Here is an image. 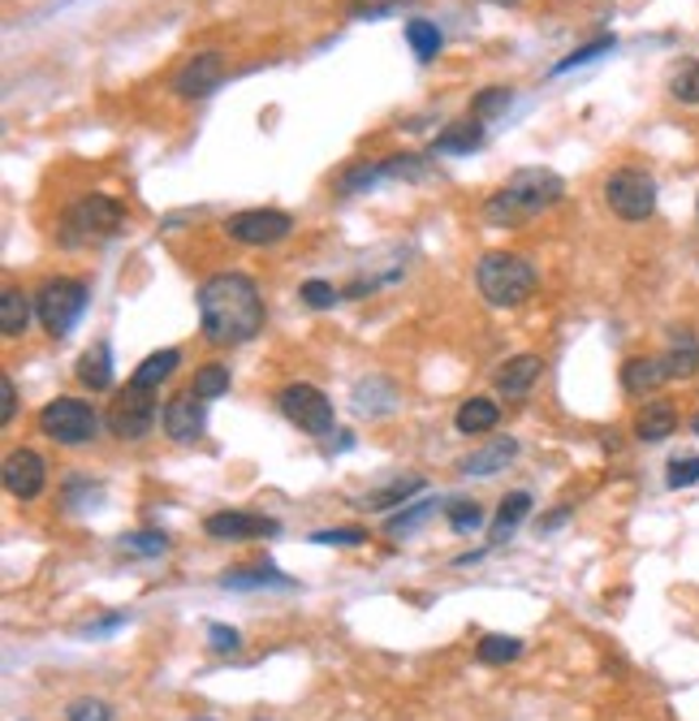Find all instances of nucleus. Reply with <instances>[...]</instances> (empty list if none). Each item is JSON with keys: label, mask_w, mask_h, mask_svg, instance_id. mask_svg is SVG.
<instances>
[{"label": "nucleus", "mask_w": 699, "mask_h": 721, "mask_svg": "<svg viewBox=\"0 0 699 721\" xmlns=\"http://www.w3.org/2000/svg\"><path fill=\"white\" fill-rule=\"evenodd\" d=\"M199 328L212 346H242L264 328V294L246 273H216L199 285Z\"/></svg>", "instance_id": "nucleus-1"}, {"label": "nucleus", "mask_w": 699, "mask_h": 721, "mask_svg": "<svg viewBox=\"0 0 699 721\" xmlns=\"http://www.w3.org/2000/svg\"><path fill=\"white\" fill-rule=\"evenodd\" d=\"M561 195H566L561 173H553V169H544V164H527V169H518V173L505 177L502 191L488 195V203H484V221H488L493 230H518L523 221H531V216L548 212L553 203H561Z\"/></svg>", "instance_id": "nucleus-2"}, {"label": "nucleus", "mask_w": 699, "mask_h": 721, "mask_svg": "<svg viewBox=\"0 0 699 721\" xmlns=\"http://www.w3.org/2000/svg\"><path fill=\"white\" fill-rule=\"evenodd\" d=\"M536 281L540 277H536L531 260H523L514 251H488L479 260V268H475V285H479L484 303H493V307H518V303H527L536 294Z\"/></svg>", "instance_id": "nucleus-3"}, {"label": "nucleus", "mask_w": 699, "mask_h": 721, "mask_svg": "<svg viewBox=\"0 0 699 721\" xmlns=\"http://www.w3.org/2000/svg\"><path fill=\"white\" fill-rule=\"evenodd\" d=\"M125 221V207L109 195H82L65 207L61 216V242L65 246H82V242H100V238H113Z\"/></svg>", "instance_id": "nucleus-4"}, {"label": "nucleus", "mask_w": 699, "mask_h": 721, "mask_svg": "<svg viewBox=\"0 0 699 721\" xmlns=\"http://www.w3.org/2000/svg\"><path fill=\"white\" fill-rule=\"evenodd\" d=\"M87 303H91L87 281L52 277V281H43V290L36 294V316H39V324L52 333V337H65V333L82 321Z\"/></svg>", "instance_id": "nucleus-5"}, {"label": "nucleus", "mask_w": 699, "mask_h": 721, "mask_svg": "<svg viewBox=\"0 0 699 721\" xmlns=\"http://www.w3.org/2000/svg\"><path fill=\"white\" fill-rule=\"evenodd\" d=\"M39 433L57 445H87L100 433V415L82 398H52L39 410Z\"/></svg>", "instance_id": "nucleus-6"}, {"label": "nucleus", "mask_w": 699, "mask_h": 721, "mask_svg": "<svg viewBox=\"0 0 699 721\" xmlns=\"http://www.w3.org/2000/svg\"><path fill=\"white\" fill-rule=\"evenodd\" d=\"M605 203H609L614 216L630 221V225L648 221L657 212V182H652V173H644V169H618V173H609L605 177Z\"/></svg>", "instance_id": "nucleus-7"}, {"label": "nucleus", "mask_w": 699, "mask_h": 721, "mask_svg": "<svg viewBox=\"0 0 699 721\" xmlns=\"http://www.w3.org/2000/svg\"><path fill=\"white\" fill-rule=\"evenodd\" d=\"M276 406H281V415H285V419H290L298 433H307V437H328V433H333V424H337L333 402L324 398L315 385H307V380L285 385V389L276 394Z\"/></svg>", "instance_id": "nucleus-8"}, {"label": "nucleus", "mask_w": 699, "mask_h": 721, "mask_svg": "<svg viewBox=\"0 0 699 721\" xmlns=\"http://www.w3.org/2000/svg\"><path fill=\"white\" fill-rule=\"evenodd\" d=\"M225 230H230V238L246 242V246H272V242L294 234V216L281 207H246L225 221Z\"/></svg>", "instance_id": "nucleus-9"}, {"label": "nucleus", "mask_w": 699, "mask_h": 721, "mask_svg": "<svg viewBox=\"0 0 699 721\" xmlns=\"http://www.w3.org/2000/svg\"><path fill=\"white\" fill-rule=\"evenodd\" d=\"M155 428V402L148 398V389H125L121 398L109 406V433L121 441H143Z\"/></svg>", "instance_id": "nucleus-10"}, {"label": "nucleus", "mask_w": 699, "mask_h": 721, "mask_svg": "<svg viewBox=\"0 0 699 721\" xmlns=\"http://www.w3.org/2000/svg\"><path fill=\"white\" fill-rule=\"evenodd\" d=\"M160 424H164V437H169V441H178V445L199 441L203 428H207V398H199L194 389L178 394V398H169L164 402Z\"/></svg>", "instance_id": "nucleus-11"}, {"label": "nucleus", "mask_w": 699, "mask_h": 721, "mask_svg": "<svg viewBox=\"0 0 699 721\" xmlns=\"http://www.w3.org/2000/svg\"><path fill=\"white\" fill-rule=\"evenodd\" d=\"M221 82H225V57H221V52H194L191 61L178 70L173 91H178L182 100H203V95H212Z\"/></svg>", "instance_id": "nucleus-12"}, {"label": "nucleus", "mask_w": 699, "mask_h": 721, "mask_svg": "<svg viewBox=\"0 0 699 721\" xmlns=\"http://www.w3.org/2000/svg\"><path fill=\"white\" fill-rule=\"evenodd\" d=\"M43 484H48V463L39 458L36 449H13L4 458V488H9V497L36 501L43 492Z\"/></svg>", "instance_id": "nucleus-13"}, {"label": "nucleus", "mask_w": 699, "mask_h": 721, "mask_svg": "<svg viewBox=\"0 0 699 721\" xmlns=\"http://www.w3.org/2000/svg\"><path fill=\"white\" fill-rule=\"evenodd\" d=\"M203 531L212 540H260V536H276L281 522L264 519V515H246V510H221V515H207Z\"/></svg>", "instance_id": "nucleus-14"}, {"label": "nucleus", "mask_w": 699, "mask_h": 721, "mask_svg": "<svg viewBox=\"0 0 699 721\" xmlns=\"http://www.w3.org/2000/svg\"><path fill=\"white\" fill-rule=\"evenodd\" d=\"M665 372H669V380H691L699 372V337L687 328V324H678V328H669V346H665Z\"/></svg>", "instance_id": "nucleus-15"}, {"label": "nucleus", "mask_w": 699, "mask_h": 721, "mask_svg": "<svg viewBox=\"0 0 699 721\" xmlns=\"http://www.w3.org/2000/svg\"><path fill=\"white\" fill-rule=\"evenodd\" d=\"M665 380H669V372H665V359H660V355H635V359L621 363V389L635 394V398L657 394Z\"/></svg>", "instance_id": "nucleus-16"}, {"label": "nucleus", "mask_w": 699, "mask_h": 721, "mask_svg": "<svg viewBox=\"0 0 699 721\" xmlns=\"http://www.w3.org/2000/svg\"><path fill=\"white\" fill-rule=\"evenodd\" d=\"M74 376L91 389V394L113 389V351H109V342H91V346L78 355Z\"/></svg>", "instance_id": "nucleus-17"}, {"label": "nucleus", "mask_w": 699, "mask_h": 721, "mask_svg": "<svg viewBox=\"0 0 699 721\" xmlns=\"http://www.w3.org/2000/svg\"><path fill=\"white\" fill-rule=\"evenodd\" d=\"M479 143H484V121L479 118L454 121L449 130H440L432 139V156H470Z\"/></svg>", "instance_id": "nucleus-18"}, {"label": "nucleus", "mask_w": 699, "mask_h": 721, "mask_svg": "<svg viewBox=\"0 0 699 721\" xmlns=\"http://www.w3.org/2000/svg\"><path fill=\"white\" fill-rule=\"evenodd\" d=\"M678 433V410L669 406V402H648L639 415H635V437L644 445H660L665 437H673Z\"/></svg>", "instance_id": "nucleus-19"}, {"label": "nucleus", "mask_w": 699, "mask_h": 721, "mask_svg": "<svg viewBox=\"0 0 699 721\" xmlns=\"http://www.w3.org/2000/svg\"><path fill=\"white\" fill-rule=\"evenodd\" d=\"M540 367H544L540 355H514V359L497 372V394H502V398H523V394L540 380Z\"/></svg>", "instance_id": "nucleus-20"}, {"label": "nucleus", "mask_w": 699, "mask_h": 721, "mask_svg": "<svg viewBox=\"0 0 699 721\" xmlns=\"http://www.w3.org/2000/svg\"><path fill=\"white\" fill-rule=\"evenodd\" d=\"M221 588H233V592H260V588H281V592H290L294 588V579L290 575H281L276 566H242V570H230V575H221Z\"/></svg>", "instance_id": "nucleus-21"}, {"label": "nucleus", "mask_w": 699, "mask_h": 721, "mask_svg": "<svg viewBox=\"0 0 699 721\" xmlns=\"http://www.w3.org/2000/svg\"><path fill=\"white\" fill-rule=\"evenodd\" d=\"M514 458H518V441H514V437H497L493 445H484V449L466 454L463 471H466V476H497V471H502V467H509Z\"/></svg>", "instance_id": "nucleus-22"}, {"label": "nucleus", "mask_w": 699, "mask_h": 721, "mask_svg": "<svg viewBox=\"0 0 699 721\" xmlns=\"http://www.w3.org/2000/svg\"><path fill=\"white\" fill-rule=\"evenodd\" d=\"M354 406L363 410V415H393L397 410V385L385 380V376H367V380H358L354 385Z\"/></svg>", "instance_id": "nucleus-23"}, {"label": "nucleus", "mask_w": 699, "mask_h": 721, "mask_svg": "<svg viewBox=\"0 0 699 721\" xmlns=\"http://www.w3.org/2000/svg\"><path fill=\"white\" fill-rule=\"evenodd\" d=\"M178 363H182V351H155L148 359L134 367V376H130V389H160L173 372H178Z\"/></svg>", "instance_id": "nucleus-24"}, {"label": "nucleus", "mask_w": 699, "mask_h": 721, "mask_svg": "<svg viewBox=\"0 0 699 721\" xmlns=\"http://www.w3.org/2000/svg\"><path fill=\"white\" fill-rule=\"evenodd\" d=\"M497 419H502V406L493 398H466L458 406V415H454V428L470 437V433H493L497 428Z\"/></svg>", "instance_id": "nucleus-25"}, {"label": "nucleus", "mask_w": 699, "mask_h": 721, "mask_svg": "<svg viewBox=\"0 0 699 721\" xmlns=\"http://www.w3.org/2000/svg\"><path fill=\"white\" fill-rule=\"evenodd\" d=\"M27 324H31V298L18 285H4L0 290V333L4 337H22Z\"/></svg>", "instance_id": "nucleus-26"}, {"label": "nucleus", "mask_w": 699, "mask_h": 721, "mask_svg": "<svg viewBox=\"0 0 699 721\" xmlns=\"http://www.w3.org/2000/svg\"><path fill=\"white\" fill-rule=\"evenodd\" d=\"M415 492H424V480H419V476H402V480H393V484H385V488H376V492H367L358 506H363V510H393V506L411 501Z\"/></svg>", "instance_id": "nucleus-27"}, {"label": "nucleus", "mask_w": 699, "mask_h": 721, "mask_svg": "<svg viewBox=\"0 0 699 721\" xmlns=\"http://www.w3.org/2000/svg\"><path fill=\"white\" fill-rule=\"evenodd\" d=\"M381 182H388V169H385V161H376V164H350L346 173L337 177V195H363V191H376Z\"/></svg>", "instance_id": "nucleus-28"}, {"label": "nucleus", "mask_w": 699, "mask_h": 721, "mask_svg": "<svg viewBox=\"0 0 699 721\" xmlns=\"http://www.w3.org/2000/svg\"><path fill=\"white\" fill-rule=\"evenodd\" d=\"M406 43H411V52H415L419 61H436L440 48H445V35H440L436 22H427V18H411V22H406Z\"/></svg>", "instance_id": "nucleus-29"}, {"label": "nucleus", "mask_w": 699, "mask_h": 721, "mask_svg": "<svg viewBox=\"0 0 699 721\" xmlns=\"http://www.w3.org/2000/svg\"><path fill=\"white\" fill-rule=\"evenodd\" d=\"M527 515H531V492H509L502 501V510H497V522H493V545L509 540V531L527 519Z\"/></svg>", "instance_id": "nucleus-30"}, {"label": "nucleus", "mask_w": 699, "mask_h": 721, "mask_svg": "<svg viewBox=\"0 0 699 721\" xmlns=\"http://www.w3.org/2000/svg\"><path fill=\"white\" fill-rule=\"evenodd\" d=\"M475 657L484 666H509V661L523 657V640H514V636H484L479 648H475Z\"/></svg>", "instance_id": "nucleus-31"}, {"label": "nucleus", "mask_w": 699, "mask_h": 721, "mask_svg": "<svg viewBox=\"0 0 699 721\" xmlns=\"http://www.w3.org/2000/svg\"><path fill=\"white\" fill-rule=\"evenodd\" d=\"M669 95L678 104H699V61H678L669 70Z\"/></svg>", "instance_id": "nucleus-32"}, {"label": "nucleus", "mask_w": 699, "mask_h": 721, "mask_svg": "<svg viewBox=\"0 0 699 721\" xmlns=\"http://www.w3.org/2000/svg\"><path fill=\"white\" fill-rule=\"evenodd\" d=\"M432 510H436V497H419V501L402 506V510L388 519V536H411L415 527H424V522L432 519Z\"/></svg>", "instance_id": "nucleus-33"}, {"label": "nucleus", "mask_w": 699, "mask_h": 721, "mask_svg": "<svg viewBox=\"0 0 699 721\" xmlns=\"http://www.w3.org/2000/svg\"><path fill=\"white\" fill-rule=\"evenodd\" d=\"M194 394H199V398H225V394H230V367H225V363H207V367H199V372H194V385H191Z\"/></svg>", "instance_id": "nucleus-34"}, {"label": "nucleus", "mask_w": 699, "mask_h": 721, "mask_svg": "<svg viewBox=\"0 0 699 721\" xmlns=\"http://www.w3.org/2000/svg\"><path fill=\"white\" fill-rule=\"evenodd\" d=\"M116 549L130 554V558H160L169 549V536L164 531H130V536L116 540Z\"/></svg>", "instance_id": "nucleus-35"}, {"label": "nucleus", "mask_w": 699, "mask_h": 721, "mask_svg": "<svg viewBox=\"0 0 699 721\" xmlns=\"http://www.w3.org/2000/svg\"><path fill=\"white\" fill-rule=\"evenodd\" d=\"M509 104H514V91H509V87H484V91L470 100V118H479V121L505 118Z\"/></svg>", "instance_id": "nucleus-36"}, {"label": "nucleus", "mask_w": 699, "mask_h": 721, "mask_svg": "<svg viewBox=\"0 0 699 721\" xmlns=\"http://www.w3.org/2000/svg\"><path fill=\"white\" fill-rule=\"evenodd\" d=\"M614 48H618V40H614V35H600V40L582 43L579 52H570L566 61H557V65H553V74H570V70H579V65L596 61V57H605V52H614Z\"/></svg>", "instance_id": "nucleus-37"}, {"label": "nucleus", "mask_w": 699, "mask_h": 721, "mask_svg": "<svg viewBox=\"0 0 699 721\" xmlns=\"http://www.w3.org/2000/svg\"><path fill=\"white\" fill-rule=\"evenodd\" d=\"M445 515H449V527H454V531H463V536H470V531L484 522V510H479V501H466V497H454V501H445Z\"/></svg>", "instance_id": "nucleus-38"}, {"label": "nucleus", "mask_w": 699, "mask_h": 721, "mask_svg": "<svg viewBox=\"0 0 699 721\" xmlns=\"http://www.w3.org/2000/svg\"><path fill=\"white\" fill-rule=\"evenodd\" d=\"M298 298H303V303H307L311 312H328V307H333V303H337V298H342V294H337V290H333V281H320V277H311V281H303V285H298Z\"/></svg>", "instance_id": "nucleus-39"}, {"label": "nucleus", "mask_w": 699, "mask_h": 721, "mask_svg": "<svg viewBox=\"0 0 699 721\" xmlns=\"http://www.w3.org/2000/svg\"><path fill=\"white\" fill-rule=\"evenodd\" d=\"M385 169H388V177H402V182H424L427 177V161L424 156H415V152H397V156H388Z\"/></svg>", "instance_id": "nucleus-40"}, {"label": "nucleus", "mask_w": 699, "mask_h": 721, "mask_svg": "<svg viewBox=\"0 0 699 721\" xmlns=\"http://www.w3.org/2000/svg\"><path fill=\"white\" fill-rule=\"evenodd\" d=\"M665 484L678 492V488H691L699 484V454H682V458H673L669 463V471H665Z\"/></svg>", "instance_id": "nucleus-41"}, {"label": "nucleus", "mask_w": 699, "mask_h": 721, "mask_svg": "<svg viewBox=\"0 0 699 721\" xmlns=\"http://www.w3.org/2000/svg\"><path fill=\"white\" fill-rule=\"evenodd\" d=\"M65 721H113V709H109L104 700L82 695V700H74V704L65 709Z\"/></svg>", "instance_id": "nucleus-42"}, {"label": "nucleus", "mask_w": 699, "mask_h": 721, "mask_svg": "<svg viewBox=\"0 0 699 721\" xmlns=\"http://www.w3.org/2000/svg\"><path fill=\"white\" fill-rule=\"evenodd\" d=\"M311 545H363L367 531L363 527H324V531H311Z\"/></svg>", "instance_id": "nucleus-43"}, {"label": "nucleus", "mask_w": 699, "mask_h": 721, "mask_svg": "<svg viewBox=\"0 0 699 721\" xmlns=\"http://www.w3.org/2000/svg\"><path fill=\"white\" fill-rule=\"evenodd\" d=\"M207 643H212V652H237V648H242V636H237L233 627H225V622H212V627H207Z\"/></svg>", "instance_id": "nucleus-44"}, {"label": "nucleus", "mask_w": 699, "mask_h": 721, "mask_svg": "<svg viewBox=\"0 0 699 721\" xmlns=\"http://www.w3.org/2000/svg\"><path fill=\"white\" fill-rule=\"evenodd\" d=\"M13 415H18V385L0 376V424H13Z\"/></svg>", "instance_id": "nucleus-45"}, {"label": "nucleus", "mask_w": 699, "mask_h": 721, "mask_svg": "<svg viewBox=\"0 0 699 721\" xmlns=\"http://www.w3.org/2000/svg\"><path fill=\"white\" fill-rule=\"evenodd\" d=\"M121 622H125V613H109V618H100V622H87L82 636H91V640H95V636H109V631H116Z\"/></svg>", "instance_id": "nucleus-46"}, {"label": "nucleus", "mask_w": 699, "mask_h": 721, "mask_svg": "<svg viewBox=\"0 0 699 721\" xmlns=\"http://www.w3.org/2000/svg\"><path fill=\"white\" fill-rule=\"evenodd\" d=\"M566 515H570V510H557V515H548L540 527H557V522H566Z\"/></svg>", "instance_id": "nucleus-47"}, {"label": "nucleus", "mask_w": 699, "mask_h": 721, "mask_svg": "<svg viewBox=\"0 0 699 721\" xmlns=\"http://www.w3.org/2000/svg\"><path fill=\"white\" fill-rule=\"evenodd\" d=\"M488 4H509V9H514V4H523V0H488Z\"/></svg>", "instance_id": "nucleus-48"}, {"label": "nucleus", "mask_w": 699, "mask_h": 721, "mask_svg": "<svg viewBox=\"0 0 699 721\" xmlns=\"http://www.w3.org/2000/svg\"><path fill=\"white\" fill-rule=\"evenodd\" d=\"M691 428H696V433H699V415H696V419H691Z\"/></svg>", "instance_id": "nucleus-49"}, {"label": "nucleus", "mask_w": 699, "mask_h": 721, "mask_svg": "<svg viewBox=\"0 0 699 721\" xmlns=\"http://www.w3.org/2000/svg\"><path fill=\"white\" fill-rule=\"evenodd\" d=\"M194 721H212V718H194Z\"/></svg>", "instance_id": "nucleus-50"}, {"label": "nucleus", "mask_w": 699, "mask_h": 721, "mask_svg": "<svg viewBox=\"0 0 699 721\" xmlns=\"http://www.w3.org/2000/svg\"><path fill=\"white\" fill-rule=\"evenodd\" d=\"M251 721H269V718H251Z\"/></svg>", "instance_id": "nucleus-51"}, {"label": "nucleus", "mask_w": 699, "mask_h": 721, "mask_svg": "<svg viewBox=\"0 0 699 721\" xmlns=\"http://www.w3.org/2000/svg\"><path fill=\"white\" fill-rule=\"evenodd\" d=\"M696 216H699V203H696Z\"/></svg>", "instance_id": "nucleus-52"}]
</instances>
